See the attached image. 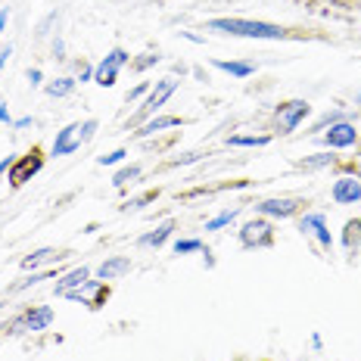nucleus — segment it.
Segmentation results:
<instances>
[{"label":"nucleus","instance_id":"1","mask_svg":"<svg viewBox=\"0 0 361 361\" xmlns=\"http://www.w3.org/2000/svg\"><path fill=\"white\" fill-rule=\"evenodd\" d=\"M209 32H218L224 37H250V41H283L290 32L274 22H259V19H237V16H221L206 22Z\"/></svg>","mask_w":361,"mask_h":361},{"label":"nucleus","instance_id":"2","mask_svg":"<svg viewBox=\"0 0 361 361\" xmlns=\"http://www.w3.org/2000/svg\"><path fill=\"white\" fill-rule=\"evenodd\" d=\"M312 116V103L308 100H287L274 109V128L277 134H293L305 118Z\"/></svg>","mask_w":361,"mask_h":361},{"label":"nucleus","instance_id":"3","mask_svg":"<svg viewBox=\"0 0 361 361\" xmlns=\"http://www.w3.org/2000/svg\"><path fill=\"white\" fill-rule=\"evenodd\" d=\"M128 63H131V54L122 50V47H112L109 54L100 59V66H94V85L112 87L118 81V72H122Z\"/></svg>","mask_w":361,"mask_h":361},{"label":"nucleus","instance_id":"4","mask_svg":"<svg viewBox=\"0 0 361 361\" xmlns=\"http://www.w3.org/2000/svg\"><path fill=\"white\" fill-rule=\"evenodd\" d=\"M240 243H243V250H268L274 243V231H271L265 218H252L240 231Z\"/></svg>","mask_w":361,"mask_h":361},{"label":"nucleus","instance_id":"5","mask_svg":"<svg viewBox=\"0 0 361 361\" xmlns=\"http://www.w3.org/2000/svg\"><path fill=\"white\" fill-rule=\"evenodd\" d=\"M178 85H180L178 78H162V81H156V87L149 90V97L144 100V106H140L137 116H134V122H140V118H147V116L153 118L156 112H159V109L165 106V103H169V97L178 90Z\"/></svg>","mask_w":361,"mask_h":361},{"label":"nucleus","instance_id":"6","mask_svg":"<svg viewBox=\"0 0 361 361\" xmlns=\"http://www.w3.org/2000/svg\"><path fill=\"white\" fill-rule=\"evenodd\" d=\"M44 169V156H41V149H32V153H25V156H19V159H13L10 165V184L13 187H22L25 180H32L37 171Z\"/></svg>","mask_w":361,"mask_h":361},{"label":"nucleus","instance_id":"7","mask_svg":"<svg viewBox=\"0 0 361 361\" xmlns=\"http://www.w3.org/2000/svg\"><path fill=\"white\" fill-rule=\"evenodd\" d=\"M321 144L330 147V149H349V147H355L358 144V128L355 122H336V125H330L324 134H321Z\"/></svg>","mask_w":361,"mask_h":361},{"label":"nucleus","instance_id":"8","mask_svg":"<svg viewBox=\"0 0 361 361\" xmlns=\"http://www.w3.org/2000/svg\"><path fill=\"white\" fill-rule=\"evenodd\" d=\"M299 231L305 237H314L318 240L321 250H330L334 246V237H330V228H327V215L324 212H305L299 218Z\"/></svg>","mask_w":361,"mask_h":361},{"label":"nucleus","instance_id":"9","mask_svg":"<svg viewBox=\"0 0 361 361\" xmlns=\"http://www.w3.org/2000/svg\"><path fill=\"white\" fill-rule=\"evenodd\" d=\"M330 200L336 206H355L361 202V178L358 175H340L330 187Z\"/></svg>","mask_w":361,"mask_h":361},{"label":"nucleus","instance_id":"10","mask_svg":"<svg viewBox=\"0 0 361 361\" xmlns=\"http://www.w3.org/2000/svg\"><path fill=\"white\" fill-rule=\"evenodd\" d=\"M106 296H109V287L100 281V277H97V281H87L85 287H78V290L63 293V299H69V302H81V305H90V308H100Z\"/></svg>","mask_w":361,"mask_h":361},{"label":"nucleus","instance_id":"11","mask_svg":"<svg viewBox=\"0 0 361 361\" xmlns=\"http://www.w3.org/2000/svg\"><path fill=\"white\" fill-rule=\"evenodd\" d=\"M302 206H305V202L296 200V197H274V200L255 202V212H259V215H268V218H293Z\"/></svg>","mask_w":361,"mask_h":361},{"label":"nucleus","instance_id":"12","mask_svg":"<svg viewBox=\"0 0 361 361\" xmlns=\"http://www.w3.org/2000/svg\"><path fill=\"white\" fill-rule=\"evenodd\" d=\"M81 122H72V125H66L63 131H56V140H54V149L50 153L56 156V159H63V156H72V153H78L81 147Z\"/></svg>","mask_w":361,"mask_h":361},{"label":"nucleus","instance_id":"13","mask_svg":"<svg viewBox=\"0 0 361 361\" xmlns=\"http://www.w3.org/2000/svg\"><path fill=\"white\" fill-rule=\"evenodd\" d=\"M50 324H54V308L50 305L28 308V312L22 314V321H16V327H25L28 334H41V330H47Z\"/></svg>","mask_w":361,"mask_h":361},{"label":"nucleus","instance_id":"14","mask_svg":"<svg viewBox=\"0 0 361 361\" xmlns=\"http://www.w3.org/2000/svg\"><path fill=\"white\" fill-rule=\"evenodd\" d=\"M87 281H90V268H87V265L72 268L69 274H59V277H56V296H63V293H69V290L85 287Z\"/></svg>","mask_w":361,"mask_h":361},{"label":"nucleus","instance_id":"15","mask_svg":"<svg viewBox=\"0 0 361 361\" xmlns=\"http://www.w3.org/2000/svg\"><path fill=\"white\" fill-rule=\"evenodd\" d=\"M128 271H131V259H128V255H112V259H106L97 268V277H100V281H118Z\"/></svg>","mask_w":361,"mask_h":361},{"label":"nucleus","instance_id":"16","mask_svg":"<svg viewBox=\"0 0 361 361\" xmlns=\"http://www.w3.org/2000/svg\"><path fill=\"white\" fill-rule=\"evenodd\" d=\"M212 66L234 75V78H250V75H255V69H259V63H243V59H212Z\"/></svg>","mask_w":361,"mask_h":361},{"label":"nucleus","instance_id":"17","mask_svg":"<svg viewBox=\"0 0 361 361\" xmlns=\"http://www.w3.org/2000/svg\"><path fill=\"white\" fill-rule=\"evenodd\" d=\"M178 125H180V118H178V116H153V118H147V122L140 125L137 137H153V134L169 131V128H178Z\"/></svg>","mask_w":361,"mask_h":361},{"label":"nucleus","instance_id":"18","mask_svg":"<svg viewBox=\"0 0 361 361\" xmlns=\"http://www.w3.org/2000/svg\"><path fill=\"white\" fill-rule=\"evenodd\" d=\"M171 234H175V221L169 218V221H162L156 231H149V234L140 237V240H137V246H156V250H159V246H162Z\"/></svg>","mask_w":361,"mask_h":361},{"label":"nucleus","instance_id":"19","mask_svg":"<svg viewBox=\"0 0 361 361\" xmlns=\"http://www.w3.org/2000/svg\"><path fill=\"white\" fill-rule=\"evenodd\" d=\"M50 259H63V252L59 250H54V246H44V250H35V252H28L25 259L19 262L22 265V271H32V268H37V265H44V262H50Z\"/></svg>","mask_w":361,"mask_h":361},{"label":"nucleus","instance_id":"20","mask_svg":"<svg viewBox=\"0 0 361 361\" xmlns=\"http://www.w3.org/2000/svg\"><path fill=\"white\" fill-rule=\"evenodd\" d=\"M336 162H340V156H334V153H314V156L299 159L296 165L302 171H321V169H330V165H336Z\"/></svg>","mask_w":361,"mask_h":361},{"label":"nucleus","instance_id":"21","mask_svg":"<svg viewBox=\"0 0 361 361\" xmlns=\"http://www.w3.org/2000/svg\"><path fill=\"white\" fill-rule=\"evenodd\" d=\"M271 134H234L228 137V147H268Z\"/></svg>","mask_w":361,"mask_h":361},{"label":"nucleus","instance_id":"22","mask_svg":"<svg viewBox=\"0 0 361 361\" xmlns=\"http://www.w3.org/2000/svg\"><path fill=\"white\" fill-rule=\"evenodd\" d=\"M140 175H144V169H140L137 162L134 165H125V169H118L116 175H112V187H125V184H134Z\"/></svg>","mask_w":361,"mask_h":361},{"label":"nucleus","instance_id":"23","mask_svg":"<svg viewBox=\"0 0 361 361\" xmlns=\"http://www.w3.org/2000/svg\"><path fill=\"white\" fill-rule=\"evenodd\" d=\"M75 85H78L75 78H56V81H50L44 90H47V97H54V100H63V97H69L75 90Z\"/></svg>","mask_w":361,"mask_h":361},{"label":"nucleus","instance_id":"24","mask_svg":"<svg viewBox=\"0 0 361 361\" xmlns=\"http://www.w3.org/2000/svg\"><path fill=\"white\" fill-rule=\"evenodd\" d=\"M237 218H240V209H224V212H218L215 218H209L206 231H221V228H228V224H234Z\"/></svg>","mask_w":361,"mask_h":361},{"label":"nucleus","instance_id":"25","mask_svg":"<svg viewBox=\"0 0 361 361\" xmlns=\"http://www.w3.org/2000/svg\"><path fill=\"white\" fill-rule=\"evenodd\" d=\"M345 118H349V116H345V112H324V116H321L318 122L312 125V134H318V131H327L330 125H336V122H345Z\"/></svg>","mask_w":361,"mask_h":361},{"label":"nucleus","instance_id":"26","mask_svg":"<svg viewBox=\"0 0 361 361\" xmlns=\"http://www.w3.org/2000/svg\"><path fill=\"white\" fill-rule=\"evenodd\" d=\"M56 271H41V274H32V277H22L19 283H13V293H22V290H28V287H37L41 281H50Z\"/></svg>","mask_w":361,"mask_h":361},{"label":"nucleus","instance_id":"27","mask_svg":"<svg viewBox=\"0 0 361 361\" xmlns=\"http://www.w3.org/2000/svg\"><path fill=\"white\" fill-rule=\"evenodd\" d=\"M343 243H345V250H349V252H352V246L361 243V221H349V224H345Z\"/></svg>","mask_w":361,"mask_h":361},{"label":"nucleus","instance_id":"28","mask_svg":"<svg viewBox=\"0 0 361 361\" xmlns=\"http://www.w3.org/2000/svg\"><path fill=\"white\" fill-rule=\"evenodd\" d=\"M156 197H159V190H149V193H144V197H134V200H128L125 206H122V212H140V209H144L147 202H153Z\"/></svg>","mask_w":361,"mask_h":361},{"label":"nucleus","instance_id":"29","mask_svg":"<svg viewBox=\"0 0 361 361\" xmlns=\"http://www.w3.org/2000/svg\"><path fill=\"white\" fill-rule=\"evenodd\" d=\"M175 252H178V255L202 252V240H197V237H187V240H175Z\"/></svg>","mask_w":361,"mask_h":361},{"label":"nucleus","instance_id":"30","mask_svg":"<svg viewBox=\"0 0 361 361\" xmlns=\"http://www.w3.org/2000/svg\"><path fill=\"white\" fill-rule=\"evenodd\" d=\"M125 159H128V149L118 147V149H112V153H106V156H97V165H118Z\"/></svg>","mask_w":361,"mask_h":361},{"label":"nucleus","instance_id":"31","mask_svg":"<svg viewBox=\"0 0 361 361\" xmlns=\"http://www.w3.org/2000/svg\"><path fill=\"white\" fill-rule=\"evenodd\" d=\"M159 59H162L159 54H144V56L137 59V63H134V69H137V72H147V69H153V66L159 63Z\"/></svg>","mask_w":361,"mask_h":361},{"label":"nucleus","instance_id":"32","mask_svg":"<svg viewBox=\"0 0 361 361\" xmlns=\"http://www.w3.org/2000/svg\"><path fill=\"white\" fill-rule=\"evenodd\" d=\"M200 159H202V153H184V156H178V159H171L169 165H171V169H180V165H193Z\"/></svg>","mask_w":361,"mask_h":361},{"label":"nucleus","instance_id":"33","mask_svg":"<svg viewBox=\"0 0 361 361\" xmlns=\"http://www.w3.org/2000/svg\"><path fill=\"white\" fill-rule=\"evenodd\" d=\"M97 125H100V122H97V118H87V122L85 125H81V144H87V140L90 137H94V134H97Z\"/></svg>","mask_w":361,"mask_h":361},{"label":"nucleus","instance_id":"34","mask_svg":"<svg viewBox=\"0 0 361 361\" xmlns=\"http://www.w3.org/2000/svg\"><path fill=\"white\" fill-rule=\"evenodd\" d=\"M147 90H149V81H144V85H137V87H134V90H128V97H125V100H128V103L140 100V97H144V94H147Z\"/></svg>","mask_w":361,"mask_h":361},{"label":"nucleus","instance_id":"35","mask_svg":"<svg viewBox=\"0 0 361 361\" xmlns=\"http://www.w3.org/2000/svg\"><path fill=\"white\" fill-rule=\"evenodd\" d=\"M44 81V75H41V69H28V85L32 87H37Z\"/></svg>","mask_w":361,"mask_h":361},{"label":"nucleus","instance_id":"36","mask_svg":"<svg viewBox=\"0 0 361 361\" xmlns=\"http://www.w3.org/2000/svg\"><path fill=\"white\" fill-rule=\"evenodd\" d=\"M75 81H81V85H87V81H94V69H90V66H85V69L78 72V78Z\"/></svg>","mask_w":361,"mask_h":361},{"label":"nucleus","instance_id":"37","mask_svg":"<svg viewBox=\"0 0 361 361\" xmlns=\"http://www.w3.org/2000/svg\"><path fill=\"white\" fill-rule=\"evenodd\" d=\"M6 22H10V10H0V37H4V28H6Z\"/></svg>","mask_w":361,"mask_h":361},{"label":"nucleus","instance_id":"38","mask_svg":"<svg viewBox=\"0 0 361 361\" xmlns=\"http://www.w3.org/2000/svg\"><path fill=\"white\" fill-rule=\"evenodd\" d=\"M10 56H13V47H10V44H6V47L0 50V69H4V66H6V59H10Z\"/></svg>","mask_w":361,"mask_h":361},{"label":"nucleus","instance_id":"39","mask_svg":"<svg viewBox=\"0 0 361 361\" xmlns=\"http://www.w3.org/2000/svg\"><path fill=\"white\" fill-rule=\"evenodd\" d=\"M28 125H35L32 116H25V118H19V122H13V128H16V131H22V128H28Z\"/></svg>","mask_w":361,"mask_h":361},{"label":"nucleus","instance_id":"40","mask_svg":"<svg viewBox=\"0 0 361 361\" xmlns=\"http://www.w3.org/2000/svg\"><path fill=\"white\" fill-rule=\"evenodd\" d=\"M0 122H6V125H13V116H10V109L0 103Z\"/></svg>","mask_w":361,"mask_h":361},{"label":"nucleus","instance_id":"41","mask_svg":"<svg viewBox=\"0 0 361 361\" xmlns=\"http://www.w3.org/2000/svg\"><path fill=\"white\" fill-rule=\"evenodd\" d=\"M180 37H187L190 44H202V41H206V37H200V35H193V32H180Z\"/></svg>","mask_w":361,"mask_h":361},{"label":"nucleus","instance_id":"42","mask_svg":"<svg viewBox=\"0 0 361 361\" xmlns=\"http://www.w3.org/2000/svg\"><path fill=\"white\" fill-rule=\"evenodd\" d=\"M10 165H13V156H6V159H0V175H6V171H10Z\"/></svg>","mask_w":361,"mask_h":361},{"label":"nucleus","instance_id":"43","mask_svg":"<svg viewBox=\"0 0 361 361\" xmlns=\"http://www.w3.org/2000/svg\"><path fill=\"white\" fill-rule=\"evenodd\" d=\"M63 50H66V47H63V41H54V54H56V59H66V56H63Z\"/></svg>","mask_w":361,"mask_h":361},{"label":"nucleus","instance_id":"44","mask_svg":"<svg viewBox=\"0 0 361 361\" xmlns=\"http://www.w3.org/2000/svg\"><path fill=\"white\" fill-rule=\"evenodd\" d=\"M355 106H361V87L355 90Z\"/></svg>","mask_w":361,"mask_h":361},{"label":"nucleus","instance_id":"45","mask_svg":"<svg viewBox=\"0 0 361 361\" xmlns=\"http://www.w3.org/2000/svg\"><path fill=\"white\" fill-rule=\"evenodd\" d=\"M4 305H6V302H4V299H0V312H4Z\"/></svg>","mask_w":361,"mask_h":361}]
</instances>
